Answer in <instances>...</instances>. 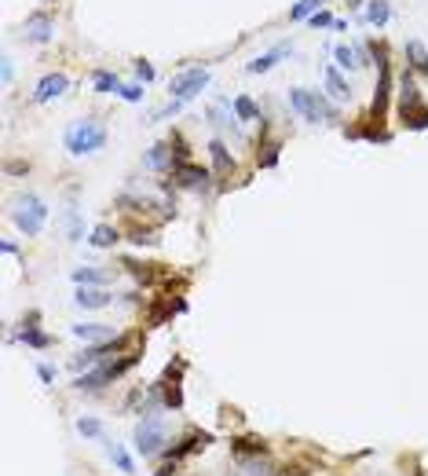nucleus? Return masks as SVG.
Segmentation results:
<instances>
[{
  "label": "nucleus",
  "instance_id": "obj_1",
  "mask_svg": "<svg viewBox=\"0 0 428 476\" xmlns=\"http://www.w3.org/2000/svg\"><path fill=\"white\" fill-rule=\"evenodd\" d=\"M136 363H139L136 352H125V355H118V359H107V363H99V367H92V370H84V374H77V378H73V389H77V392H99V389H107V385H114L121 374H128Z\"/></svg>",
  "mask_w": 428,
  "mask_h": 476
},
{
  "label": "nucleus",
  "instance_id": "obj_2",
  "mask_svg": "<svg viewBox=\"0 0 428 476\" xmlns=\"http://www.w3.org/2000/svg\"><path fill=\"white\" fill-rule=\"evenodd\" d=\"M62 143H66V150L73 154V158H84V154L102 150V143H107V128H102V121H96V118L70 121L66 136H62Z\"/></svg>",
  "mask_w": 428,
  "mask_h": 476
},
{
  "label": "nucleus",
  "instance_id": "obj_3",
  "mask_svg": "<svg viewBox=\"0 0 428 476\" xmlns=\"http://www.w3.org/2000/svg\"><path fill=\"white\" fill-rule=\"evenodd\" d=\"M168 429H165V418L161 414H143V421L132 432V447L139 458H158L161 451H168Z\"/></svg>",
  "mask_w": 428,
  "mask_h": 476
},
{
  "label": "nucleus",
  "instance_id": "obj_4",
  "mask_svg": "<svg viewBox=\"0 0 428 476\" xmlns=\"http://www.w3.org/2000/svg\"><path fill=\"white\" fill-rule=\"evenodd\" d=\"M11 220H15V227L22 231L26 238H37L44 231L48 224V205L44 198H37V195H22L15 202V213H11Z\"/></svg>",
  "mask_w": 428,
  "mask_h": 476
},
{
  "label": "nucleus",
  "instance_id": "obj_5",
  "mask_svg": "<svg viewBox=\"0 0 428 476\" xmlns=\"http://www.w3.org/2000/svg\"><path fill=\"white\" fill-rule=\"evenodd\" d=\"M289 107L301 114L304 121H337V110L330 107V99L322 92H307V88H293L289 92Z\"/></svg>",
  "mask_w": 428,
  "mask_h": 476
},
{
  "label": "nucleus",
  "instance_id": "obj_6",
  "mask_svg": "<svg viewBox=\"0 0 428 476\" xmlns=\"http://www.w3.org/2000/svg\"><path fill=\"white\" fill-rule=\"evenodd\" d=\"M399 114H403V121L410 128H428V110H425V99L418 92V85L403 77V85H399Z\"/></svg>",
  "mask_w": 428,
  "mask_h": 476
},
{
  "label": "nucleus",
  "instance_id": "obj_7",
  "mask_svg": "<svg viewBox=\"0 0 428 476\" xmlns=\"http://www.w3.org/2000/svg\"><path fill=\"white\" fill-rule=\"evenodd\" d=\"M205 85H209V70H205V67H190V70L172 73V81H168V96H172L176 103H190Z\"/></svg>",
  "mask_w": 428,
  "mask_h": 476
},
{
  "label": "nucleus",
  "instance_id": "obj_8",
  "mask_svg": "<svg viewBox=\"0 0 428 476\" xmlns=\"http://www.w3.org/2000/svg\"><path fill=\"white\" fill-rule=\"evenodd\" d=\"M70 333L77 341H84V344H107L114 337H121L110 323H77V326H70Z\"/></svg>",
  "mask_w": 428,
  "mask_h": 476
},
{
  "label": "nucleus",
  "instance_id": "obj_9",
  "mask_svg": "<svg viewBox=\"0 0 428 476\" xmlns=\"http://www.w3.org/2000/svg\"><path fill=\"white\" fill-rule=\"evenodd\" d=\"M51 33H55V22H51V15H44V11L30 15V19H26V26H22V37L30 44H48Z\"/></svg>",
  "mask_w": 428,
  "mask_h": 476
},
{
  "label": "nucleus",
  "instance_id": "obj_10",
  "mask_svg": "<svg viewBox=\"0 0 428 476\" xmlns=\"http://www.w3.org/2000/svg\"><path fill=\"white\" fill-rule=\"evenodd\" d=\"M172 179H179V187H187V191H205L209 187V169L190 165V161H179L172 169Z\"/></svg>",
  "mask_w": 428,
  "mask_h": 476
},
{
  "label": "nucleus",
  "instance_id": "obj_11",
  "mask_svg": "<svg viewBox=\"0 0 428 476\" xmlns=\"http://www.w3.org/2000/svg\"><path fill=\"white\" fill-rule=\"evenodd\" d=\"M213 443V436L209 432H202V429H190L187 436H184V440H179L176 447H168V461H179V458H184V455H194V451H205V447H209Z\"/></svg>",
  "mask_w": 428,
  "mask_h": 476
},
{
  "label": "nucleus",
  "instance_id": "obj_12",
  "mask_svg": "<svg viewBox=\"0 0 428 476\" xmlns=\"http://www.w3.org/2000/svg\"><path fill=\"white\" fill-rule=\"evenodd\" d=\"M381 59V81H377V92H373V107H370V121H381L384 110H388V96H392V70H388L384 55Z\"/></svg>",
  "mask_w": 428,
  "mask_h": 476
},
{
  "label": "nucleus",
  "instance_id": "obj_13",
  "mask_svg": "<svg viewBox=\"0 0 428 476\" xmlns=\"http://www.w3.org/2000/svg\"><path fill=\"white\" fill-rule=\"evenodd\" d=\"M66 73H44L41 81H37V88H33V99L37 103H51V99H59L62 92H66Z\"/></svg>",
  "mask_w": 428,
  "mask_h": 476
},
{
  "label": "nucleus",
  "instance_id": "obj_14",
  "mask_svg": "<svg viewBox=\"0 0 428 476\" xmlns=\"http://www.w3.org/2000/svg\"><path fill=\"white\" fill-rule=\"evenodd\" d=\"M209 158H213V169H216L220 176H231V173H235V154L227 150L224 139H209Z\"/></svg>",
  "mask_w": 428,
  "mask_h": 476
},
{
  "label": "nucleus",
  "instance_id": "obj_15",
  "mask_svg": "<svg viewBox=\"0 0 428 476\" xmlns=\"http://www.w3.org/2000/svg\"><path fill=\"white\" fill-rule=\"evenodd\" d=\"M114 297L107 290H99V286H77V293H73V304L77 308H107Z\"/></svg>",
  "mask_w": 428,
  "mask_h": 476
},
{
  "label": "nucleus",
  "instance_id": "obj_16",
  "mask_svg": "<svg viewBox=\"0 0 428 476\" xmlns=\"http://www.w3.org/2000/svg\"><path fill=\"white\" fill-rule=\"evenodd\" d=\"M231 447H235L238 458H260V455H267V440H260V436H238V440H231Z\"/></svg>",
  "mask_w": 428,
  "mask_h": 476
},
{
  "label": "nucleus",
  "instance_id": "obj_17",
  "mask_svg": "<svg viewBox=\"0 0 428 476\" xmlns=\"http://www.w3.org/2000/svg\"><path fill=\"white\" fill-rule=\"evenodd\" d=\"M143 165H147V169H176V158H172V150H168V143H154L147 150V158H143Z\"/></svg>",
  "mask_w": 428,
  "mask_h": 476
},
{
  "label": "nucleus",
  "instance_id": "obj_18",
  "mask_svg": "<svg viewBox=\"0 0 428 476\" xmlns=\"http://www.w3.org/2000/svg\"><path fill=\"white\" fill-rule=\"evenodd\" d=\"M19 341H22V344H30V349H48V344H51V333L37 330V315H33V319H30V326H22V330H19Z\"/></svg>",
  "mask_w": 428,
  "mask_h": 476
},
{
  "label": "nucleus",
  "instance_id": "obj_19",
  "mask_svg": "<svg viewBox=\"0 0 428 476\" xmlns=\"http://www.w3.org/2000/svg\"><path fill=\"white\" fill-rule=\"evenodd\" d=\"M326 88L333 99H352V85L341 77V67H326Z\"/></svg>",
  "mask_w": 428,
  "mask_h": 476
},
{
  "label": "nucleus",
  "instance_id": "obj_20",
  "mask_svg": "<svg viewBox=\"0 0 428 476\" xmlns=\"http://www.w3.org/2000/svg\"><path fill=\"white\" fill-rule=\"evenodd\" d=\"M107 455H110L114 466H118V473H125V476H136V461H132V455H128L121 443H107Z\"/></svg>",
  "mask_w": 428,
  "mask_h": 476
},
{
  "label": "nucleus",
  "instance_id": "obj_21",
  "mask_svg": "<svg viewBox=\"0 0 428 476\" xmlns=\"http://www.w3.org/2000/svg\"><path fill=\"white\" fill-rule=\"evenodd\" d=\"M118 238H121L118 227H110V224H99V227H92V235H88V242H92L96 249H110Z\"/></svg>",
  "mask_w": 428,
  "mask_h": 476
},
{
  "label": "nucleus",
  "instance_id": "obj_22",
  "mask_svg": "<svg viewBox=\"0 0 428 476\" xmlns=\"http://www.w3.org/2000/svg\"><path fill=\"white\" fill-rule=\"evenodd\" d=\"M242 473H245V476H278V469L267 461V455H260V458H242Z\"/></svg>",
  "mask_w": 428,
  "mask_h": 476
},
{
  "label": "nucleus",
  "instance_id": "obj_23",
  "mask_svg": "<svg viewBox=\"0 0 428 476\" xmlns=\"http://www.w3.org/2000/svg\"><path fill=\"white\" fill-rule=\"evenodd\" d=\"M107 272H99V267H77L73 272V282L77 286H107Z\"/></svg>",
  "mask_w": 428,
  "mask_h": 476
},
{
  "label": "nucleus",
  "instance_id": "obj_24",
  "mask_svg": "<svg viewBox=\"0 0 428 476\" xmlns=\"http://www.w3.org/2000/svg\"><path fill=\"white\" fill-rule=\"evenodd\" d=\"M285 51H289V44H278L275 51H267V55L253 59V62H249V73H267V70H271V67H275V62L285 55Z\"/></svg>",
  "mask_w": 428,
  "mask_h": 476
},
{
  "label": "nucleus",
  "instance_id": "obj_25",
  "mask_svg": "<svg viewBox=\"0 0 428 476\" xmlns=\"http://www.w3.org/2000/svg\"><path fill=\"white\" fill-rule=\"evenodd\" d=\"M77 432H81L84 440H102V436H107L99 418H77Z\"/></svg>",
  "mask_w": 428,
  "mask_h": 476
},
{
  "label": "nucleus",
  "instance_id": "obj_26",
  "mask_svg": "<svg viewBox=\"0 0 428 476\" xmlns=\"http://www.w3.org/2000/svg\"><path fill=\"white\" fill-rule=\"evenodd\" d=\"M388 15H392L388 0H370V8H366V22H370V26H384Z\"/></svg>",
  "mask_w": 428,
  "mask_h": 476
},
{
  "label": "nucleus",
  "instance_id": "obj_27",
  "mask_svg": "<svg viewBox=\"0 0 428 476\" xmlns=\"http://www.w3.org/2000/svg\"><path fill=\"white\" fill-rule=\"evenodd\" d=\"M333 55H337V67H341V70H355V67H362V62H359V51H355V48H348V44H337Z\"/></svg>",
  "mask_w": 428,
  "mask_h": 476
},
{
  "label": "nucleus",
  "instance_id": "obj_28",
  "mask_svg": "<svg viewBox=\"0 0 428 476\" xmlns=\"http://www.w3.org/2000/svg\"><path fill=\"white\" fill-rule=\"evenodd\" d=\"M96 92H121V81H118V73H110V70H96Z\"/></svg>",
  "mask_w": 428,
  "mask_h": 476
},
{
  "label": "nucleus",
  "instance_id": "obj_29",
  "mask_svg": "<svg viewBox=\"0 0 428 476\" xmlns=\"http://www.w3.org/2000/svg\"><path fill=\"white\" fill-rule=\"evenodd\" d=\"M235 118L238 121H253L256 118V103L249 96H235Z\"/></svg>",
  "mask_w": 428,
  "mask_h": 476
},
{
  "label": "nucleus",
  "instance_id": "obj_30",
  "mask_svg": "<svg viewBox=\"0 0 428 476\" xmlns=\"http://www.w3.org/2000/svg\"><path fill=\"white\" fill-rule=\"evenodd\" d=\"M319 4H322V0H301V4H293V8H289V19H293V22L311 19V15L319 11Z\"/></svg>",
  "mask_w": 428,
  "mask_h": 476
},
{
  "label": "nucleus",
  "instance_id": "obj_31",
  "mask_svg": "<svg viewBox=\"0 0 428 476\" xmlns=\"http://www.w3.org/2000/svg\"><path fill=\"white\" fill-rule=\"evenodd\" d=\"M66 235H70V242H81V238H84V231H81V213H77L73 205L66 209Z\"/></svg>",
  "mask_w": 428,
  "mask_h": 476
},
{
  "label": "nucleus",
  "instance_id": "obj_32",
  "mask_svg": "<svg viewBox=\"0 0 428 476\" xmlns=\"http://www.w3.org/2000/svg\"><path fill=\"white\" fill-rule=\"evenodd\" d=\"M256 165H260V169L278 165V143H264V154H256Z\"/></svg>",
  "mask_w": 428,
  "mask_h": 476
},
{
  "label": "nucleus",
  "instance_id": "obj_33",
  "mask_svg": "<svg viewBox=\"0 0 428 476\" xmlns=\"http://www.w3.org/2000/svg\"><path fill=\"white\" fill-rule=\"evenodd\" d=\"M118 96H121L125 103H139V99H143V88H139V85H121Z\"/></svg>",
  "mask_w": 428,
  "mask_h": 476
},
{
  "label": "nucleus",
  "instance_id": "obj_34",
  "mask_svg": "<svg viewBox=\"0 0 428 476\" xmlns=\"http://www.w3.org/2000/svg\"><path fill=\"white\" fill-rule=\"evenodd\" d=\"M136 77L139 81H154V67L150 62H136Z\"/></svg>",
  "mask_w": 428,
  "mask_h": 476
},
{
  "label": "nucleus",
  "instance_id": "obj_35",
  "mask_svg": "<svg viewBox=\"0 0 428 476\" xmlns=\"http://www.w3.org/2000/svg\"><path fill=\"white\" fill-rule=\"evenodd\" d=\"M37 378H41L44 385H51V381H55V370H51L48 363H37Z\"/></svg>",
  "mask_w": 428,
  "mask_h": 476
},
{
  "label": "nucleus",
  "instance_id": "obj_36",
  "mask_svg": "<svg viewBox=\"0 0 428 476\" xmlns=\"http://www.w3.org/2000/svg\"><path fill=\"white\" fill-rule=\"evenodd\" d=\"M311 22H315V26H333L337 19L330 15V11H315V15H311Z\"/></svg>",
  "mask_w": 428,
  "mask_h": 476
},
{
  "label": "nucleus",
  "instance_id": "obj_37",
  "mask_svg": "<svg viewBox=\"0 0 428 476\" xmlns=\"http://www.w3.org/2000/svg\"><path fill=\"white\" fill-rule=\"evenodd\" d=\"M231 476H235V473H231Z\"/></svg>",
  "mask_w": 428,
  "mask_h": 476
}]
</instances>
